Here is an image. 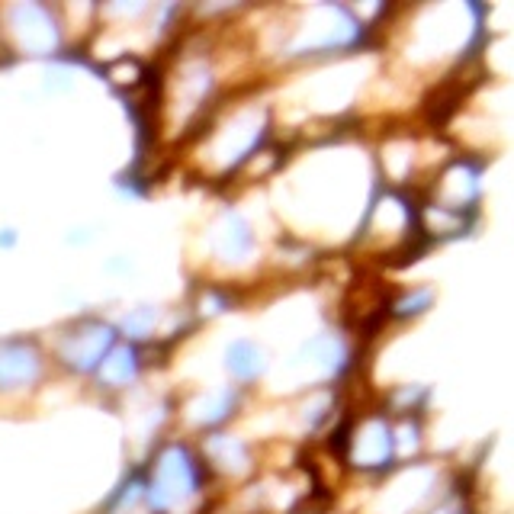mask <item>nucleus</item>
I'll use <instances>...</instances> for the list:
<instances>
[{
	"instance_id": "7ed1b4c3",
	"label": "nucleus",
	"mask_w": 514,
	"mask_h": 514,
	"mask_svg": "<svg viewBox=\"0 0 514 514\" xmlns=\"http://www.w3.org/2000/svg\"><path fill=\"white\" fill-rule=\"evenodd\" d=\"M107 344H110V331L107 328H100L94 325L90 331H81V335H74L71 344L65 347V357H68V364L71 367H94L97 364V357L107 351Z\"/></svg>"
},
{
	"instance_id": "f03ea898",
	"label": "nucleus",
	"mask_w": 514,
	"mask_h": 514,
	"mask_svg": "<svg viewBox=\"0 0 514 514\" xmlns=\"http://www.w3.org/2000/svg\"><path fill=\"white\" fill-rule=\"evenodd\" d=\"M17 20H20L17 29L29 49H36V52L55 49V23L45 17L42 7H20Z\"/></svg>"
},
{
	"instance_id": "f257e3e1",
	"label": "nucleus",
	"mask_w": 514,
	"mask_h": 514,
	"mask_svg": "<svg viewBox=\"0 0 514 514\" xmlns=\"http://www.w3.org/2000/svg\"><path fill=\"white\" fill-rule=\"evenodd\" d=\"M39 351L29 341H4L0 344V389L29 386L39 376Z\"/></svg>"
}]
</instances>
